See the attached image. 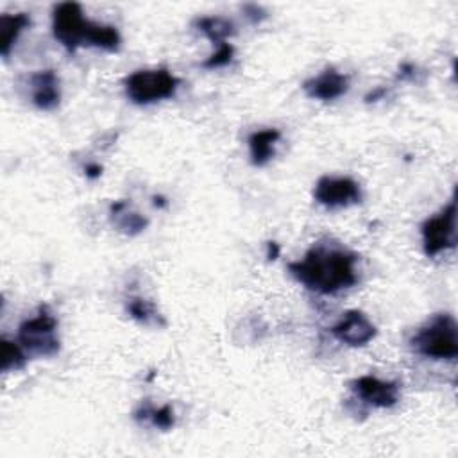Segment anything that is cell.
I'll return each mask as SVG.
<instances>
[{
    "mask_svg": "<svg viewBox=\"0 0 458 458\" xmlns=\"http://www.w3.org/2000/svg\"><path fill=\"white\" fill-rule=\"evenodd\" d=\"M354 395L372 408H392L399 401V385L376 376H360L351 383Z\"/></svg>",
    "mask_w": 458,
    "mask_h": 458,
    "instance_id": "obj_9",
    "label": "cell"
},
{
    "mask_svg": "<svg viewBox=\"0 0 458 458\" xmlns=\"http://www.w3.org/2000/svg\"><path fill=\"white\" fill-rule=\"evenodd\" d=\"M25 363H27V352L20 345V342L2 338V344H0V369H2V372L20 370V369L25 367Z\"/></svg>",
    "mask_w": 458,
    "mask_h": 458,
    "instance_id": "obj_18",
    "label": "cell"
},
{
    "mask_svg": "<svg viewBox=\"0 0 458 458\" xmlns=\"http://www.w3.org/2000/svg\"><path fill=\"white\" fill-rule=\"evenodd\" d=\"M16 340L25 352L32 356L52 358L59 352L61 342L57 338V318L52 315L48 306H41L34 317L18 326Z\"/></svg>",
    "mask_w": 458,
    "mask_h": 458,
    "instance_id": "obj_5",
    "label": "cell"
},
{
    "mask_svg": "<svg viewBox=\"0 0 458 458\" xmlns=\"http://www.w3.org/2000/svg\"><path fill=\"white\" fill-rule=\"evenodd\" d=\"M134 419L138 422H148L150 426L163 429V431L172 429L175 424V415H174V410L170 404H163V406L156 408L150 403H143L134 411Z\"/></svg>",
    "mask_w": 458,
    "mask_h": 458,
    "instance_id": "obj_16",
    "label": "cell"
},
{
    "mask_svg": "<svg viewBox=\"0 0 458 458\" xmlns=\"http://www.w3.org/2000/svg\"><path fill=\"white\" fill-rule=\"evenodd\" d=\"M127 313L140 324L145 326H165L161 313L156 304L145 297H131L127 301Z\"/></svg>",
    "mask_w": 458,
    "mask_h": 458,
    "instance_id": "obj_17",
    "label": "cell"
},
{
    "mask_svg": "<svg viewBox=\"0 0 458 458\" xmlns=\"http://www.w3.org/2000/svg\"><path fill=\"white\" fill-rule=\"evenodd\" d=\"M356 261L358 254L345 247L315 243L302 259L288 263V272L304 288L329 295L356 284Z\"/></svg>",
    "mask_w": 458,
    "mask_h": 458,
    "instance_id": "obj_1",
    "label": "cell"
},
{
    "mask_svg": "<svg viewBox=\"0 0 458 458\" xmlns=\"http://www.w3.org/2000/svg\"><path fill=\"white\" fill-rule=\"evenodd\" d=\"M30 25V18L25 13L2 14L0 16V54L4 59L9 57L11 48L18 41L20 34Z\"/></svg>",
    "mask_w": 458,
    "mask_h": 458,
    "instance_id": "obj_13",
    "label": "cell"
},
{
    "mask_svg": "<svg viewBox=\"0 0 458 458\" xmlns=\"http://www.w3.org/2000/svg\"><path fill=\"white\" fill-rule=\"evenodd\" d=\"M30 102L41 111H52L61 104V81L54 70H39L29 77Z\"/></svg>",
    "mask_w": 458,
    "mask_h": 458,
    "instance_id": "obj_11",
    "label": "cell"
},
{
    "mask_svg": "<svg viewBox=\"0 0 458 458\" xmlns=\"http://www.w3.org/2000/svg\"><path fill=\"white\" fill-rule=\"evenodd\" d=\"M54 38L72 54L79 47H95L106 52H118L122 36L116 27L95 23L82 14L77 2H61L52 11Z\"/></svg>",
    "mask_w": 458,
    "mask_h": 458,
    "instance_id": "obj_2",
    "label": "cell"
},
{
    "mask_svg": "<svg viewBox=\"0 0 458 458\" xmlns=\"http://www.w3.org/2000/svg\"><path fill=\"white\" fill-rule=\"evenodd\" d=\"M422 249L429 258L456 245V200L453 199L440 213L424 220L420 227Z\"/></svg>",
    "mask_w": 458,
    "mask_h": 458,
    "instance_id": "obj_6",
    "label": "cell"
},
{
    "mask_svg": "<svg viewBox=\"0 0 458 458\" xmlns=\"http://www.w3.org/2000/svg\"><path fill=\"white\" fill-rule=\"evenodd\" d=\"M243 11L247 13V18H249L252 23H259L261 20L267 18V13H265L259 5H256V4H245V5H243Z\"/></svg>",
    "mask_w": 458,
    "mask_h": 458,
    "instance_id": "obj_20",
    "label": "cell"
},
{
    "mask_svg": "<svg viewBox=\"0 0 458 458\" xmlns=\"http://www.w3.org/2000/svg\"><path fill=\"white\" fill-rule=\"evenodd\" d=\"M181 79L168 68L136 70L123 81L125 97L136 106H150L172 98L179 89Z\"/></svg>",
    "mask_w": 458,
    "mask_h": 458,
    "instance_id": "obj_4",
    "label": "cell"
},
{
    "mask_svg": "<svg viewBox=\"0 0 458 458\" xmlns=\"http://www.w3.org/2000/svg\"><path fill=\"white\" fill-rule=\"evenodd\" d=\"M331 335L349 347H363L376 338L377 327L363 311L349 310L331 327Z\"/></svg>",
    "mask_w": 458,
    "mask_h": 458,
    "instance_id": "obj_8",
    "label": "cell"
},
{
    "mask_svg": "<svg viewBox=\"0 0 458 458\" xmlns=\"http://www.w3.org/2000/svg\"><path fill=\"white\" fill-rule=\"evenodd\" d=\"M281 140L279 129H261L249 136V156L254 166H265L274 157L276 143Z\"/></svg>",
    "mask_w": 458,
    "mask_h": 458,
    "instance_id": "obj_12",
    "label": "cell"
},
{
    "mask_svg": "<svg viewBox=\"0 0 458 458\" xmlns=\"http://www.w3.org/2000/svg\"><path fill=\"white\" fill-rule=\"evenodd\" d=\"M313 199L327 209H340L360 204L363 200V191L360 182L351 177L324 175L315 182Z\"/></svg>",
    "mask_w": 458,
    "mask_h": 458,
    "instance_id": "obj_7",
    "label": "cell"
},
{
    "mask_svg": "<svg viewBox=\"0 0 458 458\" xmlns=\"http://www.w3.org/2000/svg\"><path fill=\"white\" fill-rule=\"evenodd\" d=\"M279 252H281V249H279V243H277V242H268V243H267V258H268V259H277V258H279Z\"/></svg>",
    "mask_w": 458,
    "mask_h": 458,
    "instance_id": "obj_22",
    "label": "cell"
},
{
    "mask_svg": "<svg viewBox=\"0 0 458 458\" xmlns=\"http://www.w3.org/2000/svg\"><path fill=\"white\" fill-rule=\"evenodd\" d=\"M233 55H234L233 45L231 43H224L220 47H215V52L202 63V66L208 68V70L227 66L233 61Z\"/></svg>",
    "mask_w": 458,
    "mask_h": 458,
    "instance_id": "obj_19",
    "label": "cell"
},
{
    "mask_svg": "<svg viewBox=\"0 0 458 458\" xmlns=\"http://www.w3.org/2000/svg\"><path fill=\"white\" fill-rule=\"evenodd\" d=\"M302 89L310 98H315L320 102H331L349 91V77L338 72L336 68L329 66L322 70L318 75L304 81Z\"/></svg>",
    "mask_w": 458,
    "mask_h": 458,
    "instance_id": "obj_10",
    "label": "cell"
},
{
    "mask_svg": "<svg viewBox=\"0 0 458 458\" xmlns=\"http://www.w3.org/2000/svg\"><path fill=\"white\" fill-rule=\"evenodd\" d=\"M109 215L114 220V225L118 227V231H122L129 236L140 234L148 225V220L143 215L132 211L125 200L113 202L109 206Z\"/></svg>",
    "mask_w": 458,
    "mask_h": 458,
    "instance_id": "obj_14",
    "label": "cell"
},
{
    "mask_svg": "<svg viewBox=\"0 0 458 458\" xmlns=\"http://www.w3.org/2000/svg\"><path fill=\"white\" fill-rule=\"evenodd\" d=\"M84 174H86L88 179H97V177L102 175V166L97 165V163H88L84 166Z\"/></svg>",
    "mask_w": 458,
    "mask_h": 458,
    "instance_id": "obj_21",
    "label": "cell"
},
{
    "mask_svg": "<svg viewBox=\"0 0 458 458\" xmlns=\"http://www.w3.org/2000/svg\"><path fill=\"white\" fill-rule=\"evenodd\" d=\"M193 25L215 45L220 47L227 43L231 36L236 34V27L229 18L224 16H200L193 21Z\"/></svg>",
    "mask_w": 458,
    "mask_h": 458,
    "instance_id": "obj_15",
    "label": "cell"
},
{
    "mask_svg": "<svg viewBox=\"0 0 458 458\" xmlns=\"http://www.w3.org/2000/svg\"><path fill=\"white\" fill-rule=\"evenodd\" d=\"M415 352L431 360L458 356V326L451 313H438L420 326L410 340Z\"/></svg>",
    "mask_w": 458,
    "mask_h": 458,
    "instance_id": "obj_3",
    "label": "cell"
}]
</instances>
